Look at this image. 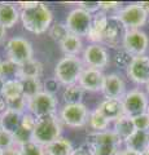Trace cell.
<instances>
[{
	"instance_id": "obj_1",
	"label": "cell",
	"mask_w": 149,
	"mask_h": 155,
	"mask_svg": "<svg viewBox=\"0 0 149 155\" xmlns=\"http://www.w3.org/2000/svg\"><path fill=\"white\" fill-rule=\"evenodd\" d=\"M21 22L25 30L35 35H40L49 30L53 23V13L44 3H38V5L30 9L21 11Z\"/></svg>"
},
{
	"instance_id": "obj_2",
	"label": "cell",
	"mask_w": 149,
	"mask_h": 155,
	"mask_svg": "<svg viewBox=\"0 0 149 155\" xmlns=\"http://www.w3.org/2000/svg\"><path fill=\"white\" fill-rule=\"evenodd\" d=\"M122 143L113 130H104L87 134L83 145L92 155H115L121 150Z\"/></svg>"
},
{
	"instance_id": "obj_3",
	"label": "cell",
	"mask_w": 149,
	"mask_h": 155,
	"mask_svg": "<svg viewBox=\"0 0 149 155\" xmlns=\"http://www.w3.org/2000/svg\"><path fill=\"white\" fill-rule=\"evenodd\" d=\"M61 119L57 114L36 119L35 128L31 134V141L44 147L61 137Z\"/></svg>"
},
{
	"instance_id": "obj_4",
	"label": "cell",
	"mask_w": 149,
	"mask_h": 155,
	"mask_svg": "<svg viewBox=\"0 0 149 155\" xmlns=\"http://www.w3.org/2000/svg\"><path fill=\"white\" fill-rule=\"evenodd\" d=\"M84 70V64L79 57L64 56L55 66V79L64 87L76 84Z\"/></svg>"
},
{
	"instance_id": "obj_5",
	"label": "cell",
	"mask_w": 149,
	"mask_h": 155,
	"mask_svg": "<svg viewBox=\"0 0 149 155\" xmlns=\"http://www.w3.org/2000/svg\"><path fill=\"white\" fill-rule=\"evenodd\" d=\"M4 49H5L7 60L16 64L17 66H21L34 58V49H32L31 43L21 36L11 38L5 43Z\"/></svg>"
},
{
	"instance_id": "obj_6",
	"label": "cell",
	"mask_w": 149,
	"mask_h": 155,
	"mask_svg": "<svg viewBox=\"0 0 149 155\" xmlns=\"http://www.w3.org/2000/svg\"><path fill=\"white\" fill-rule=\"evenodd\" d=\"M149 14L139 5V3H131L122 7L114 14V17L121 22L126 30H140L148 21Z\"/></svg>"
},
{
	"instance_id": "obj_7",
	"label": "cell",
	"mask_w": 149,
	"mask_h": 155,
	"mask_svg": "<svg viewBox=\"0 0 149 155\" xmlns=\"http://www.w3.org/2000/svg\"><path fill=\"white\" fill-rule=\"evenodd\" d=\"M57 105L59 102H57L56 96L43 91L27 100V111L34 115L36 119H40L56 114Z\"/></svg>"
},
{
	"instance_id": "obj_8",
	"label": "cell",
	"mask_w": 149,
	"mask_h": 155,
	"mask_svg": "<svg viewBox=\"0 0 149 155\" xmlns=\"http://www.w3.org/2000/svg\"><path fill=\"white\" fill-rule=\"evenodd\" d=\"M90 111L83 102L65 104L60 111L61 122L71 128H82L88 123Z\"/></svg>"
},
{
	"instance_id": "obj_9",
	"label": "cell",
	"mask_w": 149,
	"mask_h": 155,
	"mask_svg": "<svg viewBox=\"0 0 149 155\" xmlns=\"http://www.w3.org/2000/svg\"><path fill=\"white\" fill-rule=\"evenodd\" d=\"M122 105L124 115L130 116V118H135L137 115L148 113L149 97L141 89H131L122 98Z\"/></svg>"
},
{
	"instance_id": "obj_10",
	"label": "cell",
	"mask_w": 149,
	"mask_h": 155,
	"mask_svg": "<svg viewBox=\"0 0 149 155\" xmlns=\"http://www.w3.org/2000/svg\"><path fill=\"white\" fill-rule=\"evenodd\" d=\"M65 25L70 34H74V35H78L80 38H87L91 25H92V14L80 8H75L71 12H69Z\"/></svg>"
},
{
	"instance_id": "obj_11",
	"label": "cell",
	"mask_w": 149,
	"mask_h": 155,
	"mask_svg": "<svg viewBox=\"0 0 149 155\" xmlns=\"http://www.w3.org/2000/svg\"><path fill=\"white\" fill-rule=\"evenodd\" d=\"M83 64L84 67L96 70H104L109 65V52L103 44H90L83 49Z\"/></svg>"
},
{
	"instance_id": "obj_12",
	"label": "cell",
	"mask_w": 149,
	"mask_h": 155,
	"mask_svg": "<svg viewBox=\"0 0 149 155\" xmlns=\"http://www.w3.org/2000/svg\"><path fill=\"white\" fill-rule=\"evenodd\" d=\"M149 47V38L143 30H126L122 41V48L132 57L144 56Z\"/></svg>"
},
{
	"instance_id": "obj_13",
	"label": "cell",
	"mask_w": 149,
	"mask_h": 155,
	"mask_svg": "<svg viewBox=\"0 0 149 155\" xmlns=\"http://www.w3.org/2000/svg\"><path fill=\"white\" fill-rule=\"evenodd\" d=\"M126 74L134 83L145 85L149 81V57L147 54L134 57L126 69Z\"/></svg>"
},
{
	"instance_id": "obj_14",
	"label": "cell",
	"mask_w": 149,
	"mask_h": 155,
	"mask_svg": "<svg viewBox=\"0 0 149 155\" xmlns=\"http://www.w3.org/2000/svg\"><path fill=\"white\" fill-rule=\"evenodd\" d=\"M103 94L105 98H113V100H122L124 94L127 93L126 91V83L123 78L119 74H112L105 75L104 85H103Z\"/></svg>"
},
{
	"instance_id": "obj_15",
	"label": "cell",
	"mask_w": 149,
	"mask_h": 155,
	"mask_svg": "<svg viewBox=\"0 0 149 155\" xmlns=\"http://www.w3.org/2000/svg\"><path fill=\"white\" fill-rule=\"evenodd\" d=\"M124 32H126V28L121 25V22H119L114 16H110L108 27H107V30H105V32H104L101 44L105 48L107 47H109V48H118L119 44L122 45Z\"/></svg>"
},
{
	"instance_id": "obj_16",
	"label": "cell",
	"mask_w": 149,
	"mask_h": 155,
	"mask_svg": "<svg viewBox=\"0 0 149 155\" xmlns=\"http://www.w3.org/2000/svg\"><path fill=\"white\" fill-rule=\"evenodd\" d=\"M105 74L101 70L90 69V67H84L83 72L79 78L78 84L84 91L88 92H101L104 85Z\"/></svg>"
},
{
	"instance_id": "obj_17",
	"label": "cell",
	"mask_w": 149,
	"mask_h": 155,
	"mask_svg": "<svg viewBox=\"0 0 149 155\" xmlns=\"http://www.w3.org/2000/svg\"><path fill=\"white\" fill-rule=\"evenodd\" d=\"M108 23H109V16L107 12L99 11L97 13L92 14V25H91L90 32L87 35V39L91 44H101Z\"/></svg>"
},
{
	"instance_id": "obj_18",
	"label": "cell",
	"mask_w": 149,
	"mask_h": 155,
	"mask_svg": "<svg viewBox=\"0 0 149 155\" xmlns=\"http://www.w3.org/2000/svg\"><path fill=\"white\" fill-rule=\"evenodd\" d=\"M97 109L109 122H115L121 116L124 115L122 100H113V98H105L99 104Z\"/></svg>"
},
{
	"instance_id": "obj_19",
	"label": "cell",
	"mask_w": 149,
	"mask_h": 155,
	"mask_svg": "<svg viewBox=\"0 0 149 155\" xmlns=\"http://www.w3.org/2000/svg\"><path fill=\"white\" fill-rule=\"evenodd\" d=\"M21 11L18 9L17 4L13 3H0V25L3 27L12 28L20 21Z\"/></svg>"
},
{
	"instance_id": "obj_20",
	"label": "cell",
	"mask_w": 149,
	"mask_h": 155,
	"mask_svg": "<svg viewBox=\"0 0 149 155\" xmlns=\"http://www.w3.org/2000/svg\"><path fill=\"white\" fill-rule=\"evenodd\" d=\"M123 143L128 150L139 154L145 153L149 149V130H135Z\"/></svg>"
},
{
	"instance_id": "obj_21",
	"label": "cell",
	"mask_w": 149,
	"mask_h": 155,
	"mask_svg": "<svg viewBox=\"0 0 149 155\" xmlns=\"http://www.w3.org/2000/svg\"><path fill=\"white\" fill-rule=\"evenodd\" d=\"M43 75V64L35 58L18 66L17 79H40Z\"/></svg>"
},
{
	"instance_id": "obj_22",
	"label": "cell",
	"mask_w": 149,
	"mask_h": 155,
	"mask_svg": "<svg viewBox=\"0 0 149 155\" xmlns=\"http://www.w3.org/2000/svg\"><path fill=\"white\" fill-rule=\"evenodd\" d=\"M135 130L136 128L134 125L132 118H130L127 115H123L119 119L115 120V122H113V132L118 136V138L122 142L126 141Z\"/></svg>"
},
{
	"instance_id": "obj_23",
	"label": "cell",
	"mask_w": 149,
	"mask_h": 155,
	"mask_svg": "<svg viewBox=\"0 0 149 155\" xmlns=\"http://www.w3.org/2000/svg\"><path fill=\"white\" fill-rule=\"evenodd\" d=\"M60 48L65 56H75L78 57L79 53L83 52V41L82 38L74 34H68L65 39L60 43Z\"/></svg>"
},
{
	"instance_id": "obj_24",
	"label": "cell",
	"mask_w": 149,
	"mask_h": 155,
	"mask_svg": "<svg viewBox=\"0 0 149 155\" xmlns=\"http://www.w3.org/2000/svg\"><path fill=\"white\" fill-rule=\"evenodd\" d=\"M46 155H71L74 151V146L70 140L60 137L56 141L44 146Z\"/></svg>"
},
{
	"instance_id": "obj_25",
	"label": "cell",
	"mask_w": 149,
	"mask_h": 155,
	"mask_svg": "<svg viewBox=\"0 0 149 155\" xmlns=\"http://www.w3.org/2000/svg\"><path fill=\"white\" fill-rule=\"evenodd\" d=\"M21 119H22V114L7 109L2 115H0V128L5 129L11 133H14L18 128H20Z\"/></svg>"
},
{
	"instance_id": "obj_26",
	"label": "cell",
	"mask_w": 149,
	"mask_h": 155,
	"mask_svg": "<svg viewBox=\"0 0 149 155\" xmlns=\"http://www.w3.org/2000/svg\"><path fill=\"white\" fill-rule=\"evenodd\" d=\"M84 89L76 83L71 85H66L61 93V97L65 104H82L84 97Z\"/></svg>"
},
{
	"instance_id": "obj_27",
	"label": "cell",
	"mask_w": 149,
	"mask_h": 155,
	"mask_svg": "<svg viewBox=\"0 0 149 155\" xmlns=\"http://www.w3.org/2000/svg\"><path fill=\"white\" fill-rule=\"evenodd\" d=\"M112 122L105 118V116L100 113L97 109H95L92 111H90L88 116V125L91 129H93V132H104V130H109V125Z\"/></svg>"
},
{
	"instance_id": "obj_28",
	"label": "cell",
	"mask_w": 149,
	"mask_h": 155,
	"mask_svg": "<svg viewBox=\"0 0 149 155\" xmlns=\"http://www.w3.org/2000/svg\"><path fill=\"white\" fill-rule=\"evenodd\" d=\"M23 96L22 92V83L20 79H9L4 80L3 91H2V97L4 100H11L16 98V97Z\"/></svg>"
},
{
	"instance_id": "obj_29",
	"label": "cell",
	"mask_w": 149,
	"mask_h": 155,
	"mask_svg": "<svg viewBox=\"0 0 149 155\" xmlns=\"http://www.w3.org/2000/svg\"><path fill=\"white\" fill-rule=\"evenodd\" d=\"M20 80L22 83V92L26 100L31 98V97H34L38 93L44 91L40 79H20Z\"/></svg>"
},
{
	"instance_id": "obj_30",
	"label": "cell",
	"mask_w": 149,
	"mask_h": 155,
	"mask_svg": "<svg viewBox=\"0 0 149 155\" xmlns=\"http://www.w3.org/2000/svg\"><path fill=\"white\" fill-rule=\"evenodd\" d=\"M68 34H69L68 27H66L65 23H61V22L52 23V26L49 27V30H48V35H49V38L53 41L59 43V44L64 40L65 36L68 35Z\"/></svg>"
},
{
	"instance_id": "obj_31",
	"label": "cell",
	"mask_w": 149,
	"mask_h": 155,
	"mask_svg": "<svg viewBox=\"0 0 149 155\" xmlns=\"http://www.w3.org/2000/svg\"><path fill=\"white\" fill-rule=\"evenodd\" d=\"M21 155H46L44 147L34 141H27L18 146Z\"/></svg>"
},
{
	"instance_id": "obj_32",
	"label": "cell",
	"mask_w": 149,
	"mask_h": 155,
	"mask_svg": "<svg viewBox=\"0 0 149 155\" xmlns=\"http://www.w3.org/2000/svg\"><path fill=\"white\" fill-rule=\"evenodd\" d=\"M7 102V109L16 111L20 114H25L27 111V100L25 98V96H20L16 98H11V100H5Z\"/></svg>"
},
{
	"instance_id": "obj_33",
	"label": "cell",
	"mask_w": 149,
	"mask_h": 155,
	"mask_svg": "<svg viewBox=\"0 0 149 155\" xmlns=\"http://www.w3.org/2000/svg\"><path fill=\"white\" fill-rule=\"evenodd\" d=\"M132 58L134 57L130 54V53L126 49L121 48V49H118L117 52H115V54H114V62H115V65H117L118 67H121V69H127L128 65L131 64Z\"/></svg>"
},
{
	"instance_id": "obj_34",
	"label": "cell",
	"mask_w": 149,
	"mask_h": 155,
	"mask_svg": "<svg viewBox=\"0 0 149 155\" xmlns=\"http://www.w3.org/2000/svg\"><path fill=\"white\" fill-rule=\"evenodd\" d=\"M17 72H18V66L13 64L9 60L3 61V79L9 80V79H17Z\"/></svg>"
},
{
	"instance_id": "obj_35",
	"label": "cell",
	"mask_w": 149,
	"mask_h": 155,
	"mask_svg": "<svg viewBox=\"0 0 149 155\" xmlns=\"http://www.w3.org/2000/svg\"><path fill=\"white\" fill-rule=\"evenodd\" d=\"M12 146H14L13 133L0 128V150H7Z\"/></svg>"
},
{
	"instance_id": "obj_36",
	"label": "cell",
	"mask_w": 149,
	"mask_h": 155,
	"mask_svg": "<svg viewBox=\"0 0 149 155\" xmlns=\"http://www.w3.org/2000/svg\"><path fill=\"white\" fill-rule=\"evenodd\" d=\"M134 125H135L136 130H149V114H141L132 118Z\"/></svg>"
},
{
	"instance_id": "obj_37",
	"label": "cell",
	"mask_w": 149,
	"mask_h": 155,
	"mask_svg": "<svg viewBox=\"0 0 149 155\" xmlns=\"http://www.w3.org/2000/svg\"><path fill=\"white\" fill-rule=\"evenodd\" d=\"M36 124V118L32 114H30L29 111H26L25 114H22V119H21V127L23 129L29 130V132L32 133V130L35 128Z\"/></svg>"
},
{
	"instance_id": "obj_38",
	"label": "cell",
	"mask_w": 149,
	"mask_h": 155,
	"mask_svg": "<svg viewBox=\"0 0 149 155\" xmlns=\"http://www.w3.org/2000/svg\"><path fill=\"white\" fill-rule=\"evenodd\" d=\"M76 4H78V8L91 14H95L100 11V2H79Z\"/></svg>"
},
{
	"instance_id": "obj_39",
	"label": "cell",
	"mask_w": 149,
	"mask_h": 155,
	"mask_svg": "<svg viewBox=\"0 0 149 155\" xmlns=\"http://www.w3.org/2000/svg\"><path fill=\"white\" fill-rule=\"evenodd\" d=\"M122 3H118V2H100V11H104L107 12L108 11H114V9H117L119 11L122 7Z\"/></svg>"
},
{
	"instance_id": "obj_40",
	"label": "cell",
	"mask_w": 149,
	"mask_h": 155,
	"mask_svg": "<svg viewBox=\"0 0 149 155\" xmlns=\"http://www.w3.org/2000/svg\"><path fill=\"white\" fill-rule=\"evenodd\" d=\"M59 85H60L59 81H57L55 78H52V79H48L46 81V84H43V88H44V92H48V93H51V94H55V92L59 89Z\"/></svg>"
},
{
	"instance_id": "obj_41",
	"label": "cell",
	"mask_w": 149,
	"mask_h": 155,
	"mask_svg": "<svg viewBox=\"0 0 149 155\" xmlns=\"http://www.w3.org/2000/svg\"><path fill=\"white\" fill-rule=\"evenodd\" d=\"M38 3H39V2H18L17 7H18L20 11H25V9H30L32 7L38 5Z\"/></svg>"
},
{
	"instance_id": "obj_42",
	"label": "cell",
	"mask_w": 149,
	"mask_h": 155,
	"mask_svg": "<svg viewBox=\"0 0 149 155\" xmlns=\"http://www.w3.org/2000/svg\"><path fill=\"white\" fill-rule=\"evenodd\" d=\"M71 155H92L90 151H88V149L84 146V145H82V146H79L78 149H74V151Z\"/></svg>"
},
{
	"instance_id": "obj_43",
	"label": "cell",
	"mask_w": 149,
	"mask_h": 155,
	"mask_svg": "<svg viewBox=\"0 0 149 155\" xmlns=\"http://www.w3.org/2000/svg\"><path fill=\"white\" fill-rule=\"evenodd\" d=\"M3 155H21L20 153V149H18V146H12V147H9L7 150H3Z\"/></svg>"
},
{
	"instance_id": "obj_44",
	"label": "cell",
	"mask_w": 149,
	"mask_h": 155,
	"mask_svg": "<svg viewBox=\"0 0 149 155\" xmlns=\"http://www.w3.org/2000/svg\"><path fill=\"white\" fill-rule=\"evenodd\" d=\"M115 155H141V154H139V153H136V151H132V150H128V149H121L119 151L115 154Z\"/></svg>"
},
{
	"instance_id": "obj_45",
	"label": "cell",
	"mask_w": 149,
	"mask_h": 155,
	"mask_svg": "<svg viewBox=\"0 0 149 155\" xmlns=\"http://www.w3.org/2000/svg\"><path fill=\"white\" fill-rule=\"evenodd\" d=\"M5 39H7V28L0 25V45L3 43H5Z\"/></svg>"
},
{
	"instance_id": "obj_46",
	"label": "cell",
	"mask_w": 149,
	"mask_h": 155,
	"mask_svg": "<svg viewBox=\"0 0 149 155\" xmlns=\"http://www.w3.org/2000/svg\"><path fill=\"white\" fill-rule=\"evenodd\" d=\"M5 110H7V102H5V100L0 96V115H2Z\"/></svg>"
},
{
	"instance_id": "obj_47",
	"label": "cell",
	"mask_w": 149,
	"mask_h": 155,
	"mask_svg": "<svg viewBox=\"0 0 149 155\" xmlns=\"http://www.w3.org/2000/svg\"><path fill=\"white\" fill-rule=\"evenodd\" d=\"M139 5H140L144 11L149 14V2H140V3H139Z\"/></svg>"
},
{
	"instance_id": "obj_48",
	"label": "cell",
	"mask_w": 149,
	"mask_h": 155,
	"mask_svg": "<svg viewBox=\"0 0 149 155\" xmlns=\"http://www.w3.org/2000/svg\"><path fill=\"white\" fill-rule=\"evenodd\" d=\"M0 79H3V60L0 58Z\"/></svg>"
},
{
	"instance_id": "obj_49",
	"label": "cell",
	"mask_w": 149,
	"mask_h": 155,
	"mask_svg": "<svg viewBox=\"0 0 149 155\" xmlns=\"http://www.w3.org/2000/svg\"><path fill=\"white\" fill-rule=\"evenodd\" d=\"M3 85H4V79H0V96H2V91H3Z\"/></svg>"
},
{
	"instance_id": "obj_50",
	"label": "cell",
	"mask_w": 149,
	"mask_h": 155,
	"mask_svg": "<svg viewBox=\"0 0 149 155\" xmlns=\"http://www.w3.org/2000/svg\"><path fill=\"white\" fill-rule=\"evenodd\" d=\"M145 93H147V94H148V97H149V81L145 84Z\"/></svg>"
},
{
	"instance_id": "obj_51",
	"label": "cell",
	"mask_w": 149,
	"mask_h": 155,
	"mask_svg": "<svg viewBox=\"0 0 149 155\" xmlns=\"http://www.w3.org/2000/svg\"><path fill=\"white\" fill-rule=\"evenodd\" d=\"M141 155H149V149H148V150H147V151H145V153H143V154H141Z\"/></svg>"
},
{
	"instance_id": "obj_52",
	"label": "cell",
	"mask_w": 149,
	"mask_h": 155,
	"mask_svg": "<svg viewBox=\"0 0 149 155\" xmlns=\"http://www.w3.org/2000/svg\"><path fill=\"white\" fill-rule=\"evenodd\" d=\"M0 155H3V150H0Z\"/></svg>"
},
{
	"instance_id": "obj_53",
	"label": "cell",
	"mask_w": 149,
	"mask_h": 155,
	"mask_svg": "<svg viewBox=\"0 0 149 155\" xmlns=\"http://www.w3.org/2000/svg\"><path fill=\"white\" fill-rule=\"evenodd\" d=\"M148 114H149V107H148Z\"/></svg>"
}]
</instances>
